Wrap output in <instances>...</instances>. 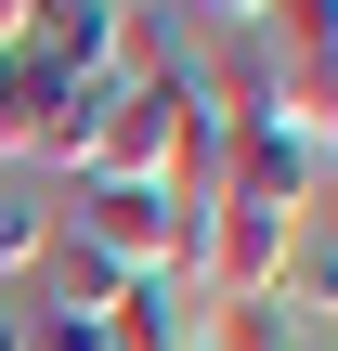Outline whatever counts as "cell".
I'll return each instance as SVG.
<instances>
[{"instance_id":"5b68a950","label":"cell","mask_w":338,"mask_h":351,"mask_svg":"<svg viewBox=\"0 0 338 351\" xmlns=\"http://www.w3.org/2000/svg\"><path fill=\"white\" fill-rule=\"evenodd\" d=\"M117 13L130 0H26V39L13 52H39L65 78H117Z\"/></svg>"},{"instance_id":"9c48e42d","label":"cell","mask_w":338,"mask_h":351,"mask_svg":"<svg viewBox=\"0 0 338 351\" xmlns=\"http://www.w3.org/2000/svg\"><path fill=\"white\" fill-rule=\"evenodd\" d=\"M26 351H104V326H78V313H39V300H26Z\"/></svg>"},{"instance_id":"6da1fadb","label":"cell","mask_w":338,"mask_h":351,"mask_svg":"<svg viewBox=\"0 0 338 351\" xmlns=\"http://www.w3.org/2000/svg\"><path fill=\"white\" fill-rule=\"evenodd\" d=\"M52 234H78L104 274H169V287H195V234H208V208H182V195H156V182H65V208H52Z\"/></svg>"},{"instance_id":"ba28073f","label":"cell","mask_w":338,"mask_h":351,"mask_svg":"<svg viewBox=\"0 0 338 351\" xmlns=\"http://www.w3.org/2000/svg\"><path fill=\"white\" fill-rule=\"evenodd\" d=\"M169 13H182V39H248L261 26V0H169Z\"/></svg>"},{"instance_id":"7a4b0ae2","label":"cell","mask_w":338,"mask_h":351,"mask_svg":"<svg viewBox=\"0 0 338 351\" xmlns=\"http://www.w3.org/2000/svg\"><path fill=\"white\" fill-rule=\"evenodd\" d=\"M104 104H117V78H65V65H39V52H0V169H91V143H104Z\"/></svg>"},{"instance_id":"7c38bea8","label":"cell","mask_w":338,"mask_h":351,"mask_svg":"<svg viewBox=\"0 0 338 351\" xmlns=\"http://www.w3.org/2000/svg\"><path fill=\"white\" fill-rule=\"evenodd\" d=\"M195 351H208V339H195Z\"/></svg>"},{"instance_id":"30bf717a","label":"cell","mask_w":338,"mask_h":351,"mask_svg":"<svg viewBox=\"0 0 338 351\" xmlns=\"http://www.w3.org/2000/svg\"><path fill=\"white\" fill-rule=\"evenodd\" d=\"M0 351H26V300H0Z\"/></svg>"},{"instance_id":"3957f363","label":"cell","mask_w":338,"mask_h":351,"mask_svg":"<svg viewBox=\"0 0 338 351\" xmlns=\"http://www.w3.org/2000/svg\"><path fill=\"white\" fill-rule=\"evenodd\" d=\"M326 182H338L326 130H300V117H234V143H221V195H208V208H261V221H300Z\"/></svg>"},{"instance_id":"52a82bcc","label":"cell","mask_w":338,"mask_h":351,"mask_svg":"<svg viewBox=\"0 0 338 351\" xmlns=\"http://www.w3.org/2000/svg\"><path fill=\"white\" fill-rule=\"evenodd\" d=\"M39 247H52V195H26V182H0V300H26V274H39Z\"/></svg>"},{"instance_id":"277c9868","label":"cell","mask_w":338,"mask_h":351,"mask_svg":"<svg viewBox=\"0 0 338 351\" xmlns=\"http://www.w3.org/2000/svg\"><path fill=\"white\" fill-rule=\"evenodd\" d=\"M274 274H287V221H261V208H208V234H195V300H274Z\"/></svg>"},{"instance_id":"8fae6325","label":"cell","mask_w":338,"mask_h":351,"mask_svg":"<svg viewBox=\"0 0 338 351\" xmlns=\"http://www.w3.org/2000/svg\"><path fill=\"white\" fill-rule=\"evenodd\" d=\"M13 39H26V0H0V52H13Z\"/></svg>"},{"instance_id":"8992f818","label":"cell","mask_w":338,"mask_h":351,"mask_svg":"<svg viewBox=\"0 0 338 351\" xmlns=\"http://www.w3.org/2000/svg\"><path fill=\"white\" fill-rule=\"evenodd\" d=\"M182 300H195V287H169V274L117 287V313H104V351H195V326H182Z\"/></svg>"}]
</instances>
